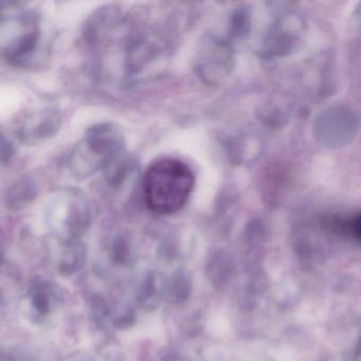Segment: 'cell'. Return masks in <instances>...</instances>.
Returning a JSON list of instances; mask_svg holds the SVG:
<instances>
[{
    "label": "cell",
    "mask_w": 361,
    "mask_h": 361,
    "mask_svg": "<svg viewBox=\"0 0 361 361\" xmlns=\"http://www.w3.org/2000/svg\"><path fill=\"white\" fill-rule=\"evenodd\" d=\"M124 138L121 130L111 123L92 126L75 145L69 158L73 175L87 178L101 170H107L122 157Z\"/></svg>",
    "instance_id": "obj_3"
},
{
    "label": "cell",
    "mask_w": 361,
    "mask_h": 361,
    "mask_svg": "<svg viewBox=\"0 0 361 361\" xmlns=\"http://www.w3.org/2000/svg\"><path fill=\"white\" fill-rule=\"evenodd\" d=\"M61 115L52 106L37 107L27 111L16 124V133L26 143L42 142L56 134L61 126Z\"/></svg>",
    "instance_id": "obj_4"
},
{
    "label": "cell",
    "mask_w": 361,
    "mask_h": 361,
    "mask_svg": "<svg viewBox=\"0 0 361 361\" xmlns=\"http://www.w3.org/2000/svg\"><path fill=\"white\" fill-rule=\"evenodd\" d=\"M353 231H354L355 235L361 240V215H359L354 221H353Z\"/></svg>",
    "instance_id": "obj_5"
},
{
    "label": "cell",
    "mask_w": 361,
    "mask_h": 361,
    "mask_svg": "<svg viewBox=\"0 0 361 361\" xmlns=\"http://www.w3.org/2000/svg\"><path fill=\"white\" fill-rule=\"evenodd\" d=\"M195 176L180 160L164 158L152 164L142 181L147 209L158 215H171L185 207L193 192Z\"/></svg>",
    "instance_id": "obj_1"
},
{
    "label": "cell",
    "mask_w": 361,
    "mask_h": 361,
    "mask_svg": "<svg viewBox=\"0 0 361 361\" xmlns=\"http://www.w3.org/2000/svg\"><path fill=\"white\" fill-rule=\"evenodd\" d=\"M42 42L41 20L22 3L1 4L0 48L13 66H27L35 60Z\"/></svg>",
    "instance_id": "obj_2"
}]
</instances>
